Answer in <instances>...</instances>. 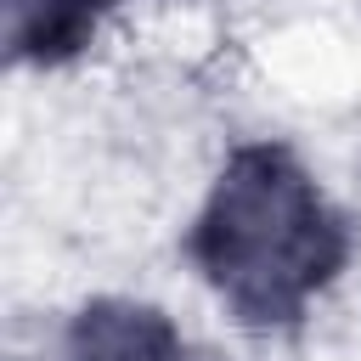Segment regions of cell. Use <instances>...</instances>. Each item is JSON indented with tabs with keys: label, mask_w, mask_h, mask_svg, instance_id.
Returning a JSON list of instances; mask_svg holds the SVG:
<instances>
[{
	"label": "cell",
	"mask_w": 361,
	"mask_h": 361,
	"mask_svg": "<svg viewBox=\"0 0 361 361\" xmlns=\"http://www.w3.org/2000/svg\"><path fill=\"white\" fill-rule=\"evenodd\" d=\"M102 0H6V28H11V45L17 56H56L68 51L85 28H90V11Z\"/></svg>",
	"instance_id": "obj_3"
},
{
	"label": "cell",
	"mask_w": 361,
	"mask_h": 361,
	"mask_svg": "<svg viewBox=\"0 0 361 361\" xmlns=\"http://www.w3.org/2000/svg\"><path fill=\"white\" fill-rule=\"evenodd\" d=\"M192 254L243 322H293L338 271L344 231L316 180L276 147H243L192 231Z\"/></svg>",
	"instance_id": "obj_1"
},
{
	"label": "cell",
	"mask_w": 361,
	"mask_h": 361,
	"mask_svg": "<svg viewBox=\"0 0 361 361\" xmlns=\"http://www.w3.org/2000/svg\"><path fill=\"white\" fill-rule=\"evenodd\" d=\"M68 361H180V344L147 305H96L73 322Z\"/></svg>",
	"instance_id": "obj_2"
}]
</instances>
